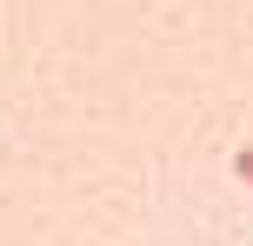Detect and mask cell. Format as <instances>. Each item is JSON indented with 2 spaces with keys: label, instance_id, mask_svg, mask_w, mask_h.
I'll return each instance as SVG.
<instances>
[{
  "label": "cell",
  "instance_id": "obj_1",
  "mask_svg": "<svg viewBox=\"0 0 253 246\" xmlns=\"http://www.w3.org/2000/svg\"><path fill=\"white\" fill-rule=\"evenodd\" d=\"M233 173H240V180L253 186V146H233Z\"/></svg>",
  "mask_w": 253,
  "mask_h": 246
}]
</instances>
